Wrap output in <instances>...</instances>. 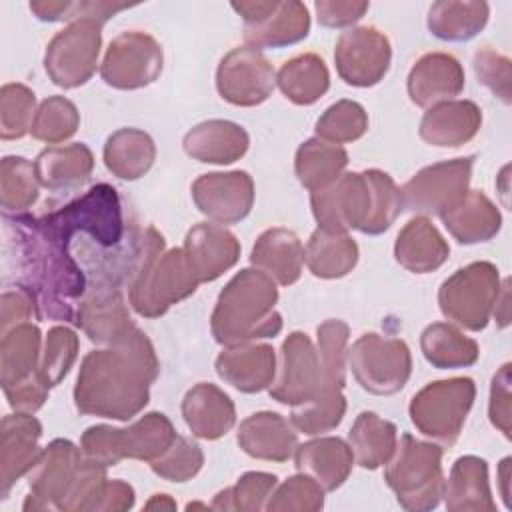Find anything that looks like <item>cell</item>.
Segmentation results:
<instances>
[{
  "label": "cell",
  "mask_w": 512,
  "mask_h": 512,
  "mask_svg": "<svg viewBox=\"0 0 512 512\" xmlns=\"http://www.w3.org/2000/svg\"><path fill=\"white\" fill-rule=\"evenodd\" d=\"M0 436L2 498H6L10 488L34 468L44 450L38 446V440L42 436V424L32 414L16 412L2 418Z\"/></svg>",
  "instance_id": "20"
},
{
  "label": "cell",
  "mask_w": 512,
  "mask_h": 512,
  "mask_svg": "<svg viewBox=\"0 0 512 512\" xmlns=\"http://www.w3.org/2000/svg\"><path fill=\"white\" fill-rule=\"evenodd\" d=\"M356 382L370 394L388 396L404 388L412 372V356L404 340L380 334L360 336L346 354Z\"/></svg>",
  "instance_id": "9"
},
{
  "label": "cell",
  "mask_w": 512,
  "mask_h": 512,
  "mask_svg": "<svg viewBox=\"0 0 512 512\" xmlns=\"http://www.w3.org/2000/svg\"><path fill=\"white\" fill-rule=\"evenodd\" d=\"M464 88L460 62L444 52L424 54L408 74L410 100L422 108L448 102Z\"/></svg>",
  "instance_id": "22"
},
{
  "label": "cell",
  "mask_w": 512,
  "mask_h": 512,
  "mask_svg": "<svg viewBox=\"0 0 512 512\" xmlns=\"http://www.w3.org/2000/svg\"><path fill=\"white\" fill-rule=\"evenodd\" d=\"M244 20V40L250 48H282L308 36L310 16L302 2H234Z\"/></svg>",
  "instance_id": "13"
},
{
  "label": "cell",
  "mask_w": 512,
  "mask_h": 512,
  "mask_svg": "<svg viewBox=\"0 0 512 512\" xmlns=\"http://www.w3.org/2000/svg\"><path fill=\"white\" fill-rule=\"evenodd\" d=\"M162 70V48L146 32H122L116 36L104 56L100 74L108 86L134 90L148 86Z\"/></svg>",
  "instance_id": "15"
},
{
  "label": "cell",
  "mask_w": 512,
  "mask_h": 512,
  "mask_svg": "<svg viewBox=\"0 0 512 512\" xmlns=\"http://www.w3.org/2000/svg\"><path fill=\"white\" fill-rule=\"evenodd\" d=\"M250 262L256 270L282 286L294 284L302 274L304 248L300 238L288 228H270L262 232L252 248Z\"/></svg>",
  "instance_id": "28"
},
{
  "label": "cell",
  "mask_w": 512,
  "mask_h": 512,
  "mask_svg": "<svg viewBox=\"0 0 512 512\" xmlns=\"http://www.w3.org/2000/svg\"><path fill=\"white\" fill-rule=\"evenodd\" d=\"M482 124L480 108L470 100H448L432 106L420 122V138L432 146L456 148L472 140Z\"/></svg>",
  "instance_id": "26"
},
{
  "label": "cell",
  "mask_w": 512,
  "mask_h": 512,
  "mask_svg": "<svg viewBox=\"0 0 512 512\" xmlns=\"http://www.w3.org/2000/svg\"><path fill=\"white\" fill-rule=\"evenodd\" d=\"M76 356H78V336L66 326H54L46 336L36 372L42 378V382L48 388H52L62 382V378L72 368Z\"/></svg>",
  "instance_id": "50"
},
{
  "label": "cell",
  "mask_w": 512,
  "mask_h": 512,
  "mask_svg": "<svg viewBox=\"0 0 512 512\" xmlns=\"http://www.w3.org/2000/svg\"><path fill=\"white\" fill-rule=\"evenodd\" d=\"M304 262L318 278H342L356 266L358 246L348 234L318 228L304 248Z\"/></svg>",
  "instance_id": "38"
},
{
  "label": "cell",
  "mask_w": 512,
  "mask_h": 512,
  "mask_svg": "<svg viewBox=\"0 0 512 512\" xmlns=\"http://www.w3.org/2000/svg\"><path fill=\"white\" fill-rule=\"evenodd\" d=\"M384 480L406 510H432L444 492L442 448L402 434L392 458L386 462Z\"/></svg>",
  "instance_id": "4"
},
{
  "label": "cell",
  "mask_w": 512,
  "mask_h": 512,
  "mask_svg": "<svg viewBox=\"0 0 512 512\" xmlns=\"http://www.w3.org/2000/svg\"><path fill=\"white\" fill-rule=\"evenodd\" d=\"M200 282L192 274L182 248L164 252V244L154 248L128 284L132 308L146 318L162 316L172 304L196 292Z\"/></svg>",
  "instance_id": "6"
},
{
  "label": "cell",
  "mask_w": 512,
  "mask_h": 512,
  "mask_svg": "<svg viewBox=\"0 0 512 512\" xmlns=\"http://www.w3.org/2000/svg\"><path fill=\"white\" fill-rule=\"evenodd\" d=\"M472 164L474 156H466L422 168L400 190L402 206L420 214L450 212L468 194Z\"/></svg>",
  "instance_id": "11"
},
{
  "label": "cell",
  "mask_w": 512,
  "mask_h": 512,
  "mask_svg": "<svg viewBox=\"0 0 512 512\" xmlns=\"http://www.w3.org/2000/svg\"><path fill=\"white\" fill-rule=\"evenodd\" d=\"M390 58V42L374 26H360L342 32L334 50V62L340 78L346 84L360 88L378 84L390 68Z\"/></svg>",
  "instance_id": "18"
},
{
  "label": "cell",
  "mask_w": 512,
  "mask_h": 512,
  "mask_svg": "<svg viewBox=\"0 0 512 512\" xmlns=\"http://www.w3.org/2000/svg\"><path fill=\"white\" fill-rule=\"evenodd\" d=\"M498 294V268L490 262H472L442 282L438 304L450 322L478 332L486 328Z\"/></svg>",
  "instance_id": "8"
},
{
  "label": "cell",
  "mask_w": 512,
  "mask_h": 512,
  "mask_svg": "<svg viewBox=\"0 0 512 512\" xmlns=\"http://www.w3.org/2000/svg\"><path fill=\"white\" fill-rule=\"evenodd\" d=\"M274 84V68L260 50L250 46L230 50L216 70L220 96L236 106L262 104L272 94Z\"/></svg>",
  "instance_id": "17"
},
{
  "label": "cell",
  "mask_w": 512,
  "mask_h": 512,
  "mask_svg": "<svg viewBox=\"0 0 512 512\" xmlns=\"http://www.w3.org/2000/svg\"><path fill=\"white\" fill-rule=\"evenodd\" d=\"M4 232L14 248L20 284L34 294L40 318L76 324L88 280L70 248L30 214H4Z\"/></svg>",
  "instance_id": "2"
},
{
  "label": "cell",
  "mask_w": 512,
  "mask_h": 512,
  "mask_svg": "<svg viewBox=\"0 0 512 512\" xmlns=\"http://www.w3.org/2000/svg\"><path fill=\"white\" fill-rule=\"evenodd\" d=\"M278 478L268 472H246L238 478L232 488H226L216 494L210 508L214 510H262L266 500H270Z\"/></svg>",
  "instance_id": "46"
},
{
  "label": "cell",
  "mask_w": 512,
  "mask_h": 512,
  "mask_svg": "<svg viewBox=\"0 0 512 512\" xmlns=\"http://www.w3.org/2000/svg\"><path fill=\"white\" fill-rule=\"evenodd\" d=\"M450 254V246L438 228L424 216L412 218L398 234L394 256L400 266L414 274H428L440 268Z\"/></svg>",
  "instance_id": "31"
},
{
  "label": "cell",
  "mask_w": 512,
  "mask_h": 512,
  "mask_svg": "<svg viewBox=\"0 0 512 512\" xmlns=\"http://www.w3.org/2000/svg\"><path fill=\"white\" fill-rule=\"evenodd\" d=\"M346 412V398L342 388H322L312 400L292 406L290 422L298 432L324 434L334 430Z\"/></svg>",
  "instance_id": "44"
},
{
  "label": "cell",
  "mask_w": 512,
  "mask_h": 512,
  "mask_svg": "<svg viewBox=\"0 0 512 512\" xmlns=\"http://www.w3.org/2000/svg\"><path fill=\"white\" fill-rule=\"evenodd\" d=\"M40 330L24 322L2 334L0 340V380L2 388L16 386L36 374L40 364Z\"/></svg>",
  "instance_id": "35"
},
{
  "label": "cell",
  "mask_w": 512,
  "mask_h": 512,
  "mask_svg": "<svg viewBox=\"0 0 512 512\" xmlns=\"http://www.w3.org/2000/svg\"><path fill=\"white\" fill-rule=\"evenodd\" d=\"M278 378L270 396L280 404L298 406L312 400L326 386L318 348L304 332H292L280 348Z\"/></svg>",
  "instance_id": "16"
},
{
  "label": "cell",
  "mask_w": 512,
  "mask_h": 512,
  "mask_svg": "<svg viewBox=\"0 0 512 512\" xmlns=\"http://www.w3.org/2000/svg\"><path fill=\"white\" fill-rule=\"evenodd\" d=\"M238 444L252 458L286 462L296 452L298 436L284 416L256 412L240 424Z\"/></svg>",
  "instance_id": "25"
},
{
  "label": "cell",
  "mask_w": 512,
  "mask_h": 512,
  "mask_svg": "<svg viewBox=\"0 0 512 512\" xmlns=\"http://www.w3.org/2000/svg\"><path fill=\"white\" fill-rule=\"evenodd\" d=\"M34 168L40 186L54 192L72 190L88 180L94 168V156L90 148L82 142L68 146H52L38 154V158L34 160Z\"/></svg>",
  "instance_id": "32"
},
{
  "label": "cell",
  "mask_w": 512,
  "mask_h": 512,
  "mask_svg": "<svg viewBox=\"0 0 512 512\" xmlns=\"http://www.w3.org/2000/svg\"><path fill=\"white\" fill-rule=\"evenodd\" d=\"M188 266L198 282H212L230 270L240 256V244L232 232L218 224H196L184 240Z\"/></svg>",
  "instance_id": "21"
},
{
  "label": "cell",
  "mask_w": 512,
  "mask_h": 512,
  "mask_svg": "<svg viewBox=\"0 0 512 512\" xmlns=\"http://www.w3.org/2000/svg\"><path fill=\"white\" fill-rule=\"evenodd\" d=\"M420 348L424 358L440 370L472 366L480 354L476 340L464 336L448 322H434L426 326L420 336Z\"/></svg>",
  "instance_id": "41"
},
{
  "label": "cell",
  "mask_w": 512,
  "mask_h": 512,
  "mask_svg": "<svg viewBox=\"0 0 512 512\" xmlns=\"http://www.w3.org/2000/svg\"><path fill=\"white\" fill-rule=\"evenodd\" d=\"M446 508L458 510H488L492 512L494 500L488 484L486 460L478 456H462L454 462L448 482H444Z\"/></svg>",
  "instance_id": "33"
},
{
  "label": "cell",
  "mask_w": 512,
  "mask_h": 512,
  "mask_svg": "<svg viewBox=\"0 0 512 512\" xmlns=\"http://www.w3.org/2000/svg\"><path fill=\"white\" fill-rule=\"evenodd\" d=\"M318 356L324 370L326 386L344 388L346 384V354H348V324L342 320H326L318 326Z\"/></svg>",
  "instance_id": "49"
},
{
  "label": "cell",
  "mask_w": 512,
  "mask_h": 512,
  "mask_svg": "<svg viewBox=\"0 0 512 512\" xmlns=\"http://www.w3.org/2000/svg\"><path fill=\"white\" fill-rule=\"evenodd\" d=\"M100 28L96 20H76L50 40L44 68L56 86L76 88L92 78L102 44Z\"/></svg>",
  "instance_id": "10"
},
{
  "label": "cell",
  "mask_w": 512,
  "mask_h": 512,
  "mask_svg": "<svg viewBox=\"0 0 512 512\" xmlns=\"http://www.w3.org/2000/svg\"><path fill=\"white\" fill-rule=\"evenodd\" d=\"M310 204L318 228L342 234L350 228L364 232L372 208V190L366 172L342 174L330 186L312 192Z\"/></svg>",
  "instance_id": "14"
},
{
  "label": "cell",
  "mask_w": 512,
  "mask_h": 512,
  "mask_svg": "<svg viewBox=\"0 0 512 512\" xmlns=\"http://www.w3.org/2000/svg\"><path fill=\"white\" fill-rule=\"evenodd\" d=\"M172 422L160 414L150 412L134 422L130 428H112L106 424L92 426L82 434V454L102 466H116L124 458L154 462L176 440Z\"/></svg>",
  "instance_id": "5"
},
{
  "label": "cell",
  "mask_w": 512,
  "mask_h": 512,
  "mask_svg": "<svg viewBox=\"0 0 512 512\" xmlns=\"http://www.w3.org/2000/svg\"><path fill=\"white\" fill-rule=\"evenodd\" d=\"M490 422L510 438V364H504L492 378L490 388Z\"/></svg>",
  "instance_id": "56"
},
{
  "label": "cell",
  "mask_w": 512,
  "mask_h": 512,
  "mask_svg": "<svg viewBox=\"0 0 512 512\" xmlns=\"http://www.w3.org/2000/svg\"><path fill=\"white\" fill-rule=\"evenodd\" d=\"M82 462V448L64 438L52 440L28 472L30 496L24 502V510H62L78 480Z\"/></svg>",
  "instance_id": "12"
},
{
  "label": "cell",
  "mask_w": 512,
  "mask_h": 512,
  "mask_svg": "<svg viewBox=\"0 0 512 512\" xmlns=\"http://www.w3.org/2000/svg\"><path fill=\"white\" fill-rule=\"evenodd\" d=\"M318 22L326 28H344L358 22L370 8L368 2H316Z\"/></svg>",
  "instance_id": "58"
},
{
  "label": "cell",
  "mask_w": 512,
  "mask_h": 512,
  "mask_svg": "<svg viewBox=\"0 0 512 512\" xmlns=\"http://www.w3.org/2000/svg\"><path fill=\"white\" fill-rule=\"evenodd\" d=\"M246 130L228 120H208L184 136V152L206 164H232L248 150Z\"/></svg>",
  "instance_id": "29"
},
{
  "label": "cell",
  "mask_w": 512,
  "mask_h": 512,
  "mask_svg": "<svg viewBox=\"0 0 512 512\" xmlns=\"http://www.w3.org/2000/svg\"><path fill=\"white\" fill-rule=\"evenodd\" d=\"M152 508H168V510H174L176 504L168 498V494H154V498L146 504V510H152Z\"/></svg>",
  "instance_id": "61"
},
{
  "label": "cell",
  "mask_w": 512,
  "mask_h": 512,
  "mask_svg": "<svg viewBox=\"0 0 512 512\" xmlns=\"http://www.w3.org/2000/svg\"><path fill=\"white\" fill-rule=\"evenodd\" d=\"M182 416L192 434L204 440L224 436L236 422V410L230 396L208 382H200L186 392L182 400Z\"/></svg>",
  "instance_id": "27"
},
{
  "label": "cell",
  "mask_w": 512,
  "mask_h": 512,
  "mask_svg": "<svg viewBox=\"0 0 512 512\" xmlns=\"http://www.w3.org/2000/svg\"><path fill=\"white\" fill-rule=\"evenodd\" d=\"M346 164L348 152L342 146L324 142L320 138H310L298 148L294 170L298 182L310 192H316L336 182Z\"/></svg>",
  "instance_id": "39"
},
{
  "label": "cell",
  "mask_w": 512,
  "mask_h": 512,
  "mask_svg": "<svg viewBox=\"0 0 512 512\" xmlns=\"http://www.w3.org/2000/svg\"><path fill=\"white\" fill-rule=\"evenodd\" d=\"M70 2H30V10L36 14L38 20L44 22H56V20H64L66 12H68Z\"/></svg>",
  "instance_id": "60"
},
{
  "label": "cell",
  "mask_w": 512,
  "mask_h": 512,
  "mask_svg": "<svg viewBox=\"0 0 512 512\" xmlns=\"http://www.w3.org/2000/svg\"><path fill=\"white\" fill-rule=\"evenodd\" d=\"M48 386L42 382V378L38 376V372L34 376H30L28 380L4 388V394L8 398V404L16 410V412H24V414H34L38 408H42V404L48 398Z\"/></svg>",
  "instance_id": "57"
},
{
  "label": "cell",
  "mask_w": 512,
  "mask_h": 512,
  "mask_svg": "<svg viewBox=\"0 0 512 512\" xmlns=\"http://www.w3.org/2000/svg\"><path fill=\"white\" fill-rule=\"evenodd\" d=\"M474 70L478 80L488 86L504 104L510 102V60L490 48L474 54Z\"/></svg>",
  "instance_id": "54"
},
{
  "label": "cell",
  "mask_w": 512,
  "mask_h": 512,
  "mask_svg": "<svg viewBox=\"0 0 512 512\" xmlns=\"http://www.w3.org/2000/svg\"><path fill=\"white\" fill-rule=\"evenodd\" d=\"M76 326L96 344H114L134 328V322L120 288H92L78 304Z\"/></svg>",
  "instance_id": "24"
},
{
  "label": "cell",
  "mask_w": 512,
  "mask_h": 512,
  "mask_svg": "<svg viewBox=\"0 0 512 512\" xmlns=\"http://www.w3.org/2000/svg\"><path fill=\"white\" fill-rule=\"evenodd\" d=\"M276 82L290 102L310 106L326 94L330 86V74L324 60L308 52L284 62L278 70Z\"/></svg>",
  "instance_id": "40"
},
{
  "label": "cell",
  "mask_w": 512,
  "mask_h": 512,
  "mask_svg": "<svg viewBox=\"0 0 512 512\" xmlns=\"http://www.w3.org/2000/svg\"><path fill=\"white\" fill-rule=\"evenodd\" d=\"M296 470L314 478L324 492L340 488L352 472L354 454L350 446L340 438H316L294 452Z\"/></svg>",
  "instance_id": "30"
},
{
  "label": "cell",
  "mask_w": 512,
  "mask_h": 512,
  "mask_svg": "<svg viewBox=\"0 0 512 512\" xmlns=\"http://www.w3.org/2000/svg\"><path fill=\"white\" fill-rule=\"evenodd\" d=\"M158 370L152 342L134 326L110 348L84 356L74 388L76 408L90 416L130 420L148 404V386Z\"/></svg>",
  "instance_id": "1"
},
{
  "label": "cell",
  "mask_w": 512,
  "mask_h": 512,
  "mask_svg": "<svg viewBox=\"0 0 512 512\" xmlns=\"http://www.w3.org/2000/svg\"><path fill=\"white\" fill-rule=\"evenodd\" d=\"M324 506V488L310 478L308 474H296L272 492L266 502V510H298V512H316Z\"/></svg>",
  "instance_id": "53"
},
{
  "label": "cell",
  "mask_w": 512,
  "mask_h": 512,
  "mask_svg": "<svg viewBox=\"0 0 512 512\" xmlns=\"http://www.w3.org/2000/svg\"><path fill=\"white\" fill-rule=\"evenodd\" d=\"M78 124H80L78 108L64 96H50L36 110L30 134L36 140L58 144L74 136V132L78 130Z\"/></svg>",
  "instance_id": "47"
},
{
  "label": "cell",
  "mask_w": 512,
  "mask_h": 512,
  "mask_svg": "<svg viewBox=\"0 0 512 512\" xmlns=\"http://www.w3.org/2000/svg\"><path fill=\"white\" fill-rule=\"evenodd\" d=\"M368 130V114L354 100H340L326 108L316 122V136L330 144L354 142Z\"/></svg>",
  "instance_id": "45"
},
{
  "label": "cell",
  "mask_w": 512,
  "mask_h": 512,
  "mask_svg": "<svg viewBox=\"0 0 512 512\" xmlns=\"http://www.w3.org/2000/svg\"><path fill=\"white\" fill-rule=\"evenodd\" d=\"M204 464V454L196 442L184 436H176L174 444L154 462L150 468L154 474L168 482H186L200 472Z\"/></svg>",
  "instance_id": "52"
},
{
  "label": "cell",
  "mask_w": 512,
  "mask_h": 512,
  "mask_svg": "<svg viewBox=\"0 0 512 512\" xmlns=\"http://www.w3.org/2000/svg\"><path fill=\"white\" fill-rule=\"evenodd\" d=\"M440 218L460 244L486 242L496 236L502 224L498 208L478 190H468L464 200Z\"/></svg>",
  "instance_id": "34"
},
{
  "label": "cell",
  "mask_w": 512,
  "mask_h": 512,
  "mask_svg": "<svg viewBox=\"0 0 512 512\" xmlns=\"http://www.w3.org/2000/svg\"><path fill=\"white\" fill-rule=\"evenodd\" d=\"M132 506H134V490H132V486L122 482V480H108L96 510L120 512V510H130Z\"/></svg>",
  "instance_id": "59"
},
{
  "label": "cell",
  "mask_w": 512,
  "mask_h": 512,
  "mask_svg": "<svg viewBox=\"0 0 512 512\" xmlns=\"http://www.w3.org/2000/svg\"><path fill=\"white\" fill-rule=\"evenodd\" d=\"M218 376L236 390L252 394L268 388L276 376V354L270 344H236L216 358Z\"/></svg>",
  "instance_id": "23"
},
{
  "label": "cell",
  "mask_w": 512,
  "mask_h": 512,
  "mask_svg": "<svg viewBox=\"0 0 512 512\" xmlns=\"http://www.w3.org/2000/svg\"><path fill=\"white\" fill-rule=\"evenodd\" d=\"M370 190H372V208L370 218L364 228V234L376 236L392 226L396 216L402 212V194L394 180L380 170H366Z\"/></svg>",
  "instance_id": "51"
},
{
  "label": "cell",
  "mask_w": 512,
  "mask_h": 512,
  "mask_svg": "<svg viewBox=\"0 0 512 512\" xmlns=\"http://www.w3.org/2000/svg\"><path fill=\"white\" fill-rule=\"evenodd\" d=\"M196 208L216 224L244 220L254 204V182L244 170L202 174L192 184Z\"/></svg>",
  "instance_id": "19"
},
{
  "label": "cell",
  "mask_w": 512,
  "mask_h": 512,
  "mask_svg": "<svg viewBox=\"0 0 512 512\" xmlns=\"http://www.w3.org/2000/svg\"><path fill=\"white\" fill-rule=\"evenodd\" d=\"M32 316L40 318L38 304L34 294L18 284L2 294V304H0V334H6L18 324L28 322Z\"/></svg>",
  "instance_id": "55"
},
{
  "label": "cell",
  "mask_w": 512,
  "mask_h": 512,
  "mask_svg": "<svg viewBox=\"0 0 512 512\" xmlns=\"http://www.w3.org/2000/svg\"><path fill=\"white\" fill-rule=\"evenodd\" d=\"M36 116V96L24 84H4L0 90V136L22 138L30 132Z\"/></svg>",
  "instance_id": "48"
},
{
  "label": "cell",
  "mask_w": 512,
  "mask_h": 512,
  "mask_svg": "<svg viewBox=\"0 0 512 512\" xmlns=\"http://www.w3.org/2000/svg\"><path fill=\"white\" fill-rule=\"evenodd\" d=\"M38 174L34 162L22 156H6L0 166V204L6 212H24L38 200Z\"/></svg>",
  "instance_id": "43"
},
{
  "label": "cell",
  "mask_w": 512,
  "mask_h": 512,
  "mask_svg": "<svg viewBox=\"0 0 512 512\" xmlns=\"http://www.w3.org/2000/svg\"><path fill=\"white\" fill-rule=\"evenodd\" d=\"M474 396L476 386L468 376L430 382L412 398L410 420L424 436L452 446L460 436Z\"/></svg>",
  "instance_id": "7"
},
{
  "label": "cell",
  "mask_w": 512,
  "mask_h": 512,
  "mask_svg": "<svg viewBox=\"0 0 512 512\" xmlns=\"http://www.w3.org/2000/svg\"><path fill=\"white\" fill-rule=\"evenodd\" d=\"M488 22L486 2H436L428 12V28L440 40L466 42Z\"/></svg>",
  "instance_id": "42"
},
{
  "label": "cell",
  "mask_w": 512,
  "mask_h": 512,
  "mask_svg": "<svg viewBox=\"0 0 512 512\" xmlns=\"http://www.w3.org/2000/svg\"><path fill=\"white\" fill-rule=\"evenodd\" d=\"M278 288L272 278L256 268L240 270L220 292L212 312V336L224 346L274 338L282 330L276 312Z\"/></svg>",
  "instance_id": "3"
},
{
  "label": "cell",
  "mask_w": 512,
  "mask_h": 512,
  "mask_svg": "<svg viewBox=\"0 0 512 512\" xmlns=\"http://www.w3.org/2000/svg\"><path fill=\"white\" fill-rule=\"evenodd\" d=\"M396 432V426L378 414L360 412L348 432L354 462L366 470L386 464L398 444Z\"/></svg>",
  "instance_id": "36"
},
{
  "label": "cell",
  "mask_w": 512,
  "mask_h": 512,
  "mask_svg": "<svg viewBox=\"0 0 512 512\" xmlns=\"http://www.w3.org/2000/svg\"><path fill=\"white\" fill-rule=\"evenodd\" d=\"M154 158V140L138 128H120L104 146L106 168L122 180H136L144 176L152 168Z\"/></svg>",
  "instance_id": "37"
}]
</instances>
